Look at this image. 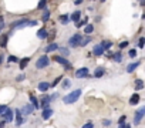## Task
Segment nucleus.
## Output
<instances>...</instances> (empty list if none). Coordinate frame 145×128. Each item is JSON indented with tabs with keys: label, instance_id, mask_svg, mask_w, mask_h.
<instances>
[{
	"label": "nucleus",
	"instance_id": "obj_39",
	"mask_svg": "<svg viewBox=\"0 0 145 128\" xmlns=\"http://www.w3.org/2000/svg\"><path fill=\"white\" fill-rule=\"evenodd\" d=\"M83 128H94V124H93V122H91V121H90V122L84 124V125H83Z\"/></svg>",
	"mask_w": 145,
	"mask_h": 128
},
{
	"label": "nucleus",
	"instance_id": "obj_9",
	"mask_svg": "<svg viewBox=\"0 0 145 128\" xmlns=\"http://www.w3.org/2000/svg\"><path fill=\"white\" fill-rule=\"evenodd\" d=\"M53 112H54V110H53V108L46 107V108H43V111H41V118H43V120H48L53 115Z\"/></svg>",
	"mask_w": 145,
	"mask_h": 128
},
{
	"label": "nucleus",
	"instance_id": "obj_25",
	"mask_svg": "<svg viewBox=\"0 0 145 128\" xmlns=\"http://www.w3.org/2000/svg\"><path fill=\"white\" fill-rule=\"evenodd\" d=\"M60 22H61L63 24H68V23H70V16H68V14L60 16Z\"/></svg>",
	"mask_w": 145,
	"mask_h": 128
},
{
	"label": "nucleus",
	"instance_id": "obj_47",
	"mask_svg": "<svg viewBox=\"0 0 145 128\" xmlns=\"http://www.w3.org/2000/svg\"><path fill=\"white\" fill-rule=\"evenodd\" d=\"M4 124H6L4 121H2V122H0V128H3V127H4Z\"/></svg>",
	"mask_w": 145,
	"mask_h": 128
},
{
	"label": "nucleus",
	"instance_id": "obj_12",
	"mask_svg": "<svg viewBox=\"0 0 145 128\" xmlns=\"http://www.w3.org/2000/svg\"><path fill=\"white\" fill-rule=\"evenodd\" d=\"M80 17H81V12H78V10H76V12H74L73 14L70 16V20H71V22H74V23L77 24V23H78L80 20H81Z\"/></svg>",
	"mask_w": 145,
	"mask_h": 128
},
{
	"label": "nucleus",
	"instance_id": "obj_26",
	"mask_svg": "<svg viewBox=\"0 0 145 128\" xmlns=\"http://www.w3.org/2000/svg\"><path fill=\"white\" fill-rule=\"evenodd\" d=\"M112 58H114V60L117 61V63H121L122 61V53H115V54H112Z\"/></svg>",
	"mask_w": 145,
	"mask_h": 128
},
{
	"label": "nucleus",
	"instance_id": "obj_20",
	"mask_svg": "<svg viewBox=\"0 0 145 128\" xmlns=\"http://www.w3.org/2000/svg\"><path fill=\"white\" fill-rule=\"evenodd\" d=\"M104 73H105V70H104V68L98 67V68H95V71H94V77H97V78H101L102 75H104Z\"/></svg>",
	"mask_w": 145,
	"mask_h": 128
},
{
	"label": "nucleus",
	"instance_id": "obj_3",
	"mask_svg": "<svg viewBox=\"0 0 145 128\" xmlns=\"http://www.w3.org/2000/svg\"><path fill=\"white\" fill-rule=\"evenodd\" d=\"M50 64V58H48L47 54H44V56H41L38 60L36 61V67L38 68V70H41V68H46L47 65Z\"/></svg>",
	"mask_w": 145,
	"mask_h": 128
},
{
	"label": "nucleus",
	"instance_id": "obj_10",
	"mask_svg": "<svg viewBox=\"0 0 145 128\" xmlns=\"http://www.w3.org/2000/svg\"><path fill=\"white\" fill-rule=\"evenodd\" d=\"M2 117L4 118V122H12V121H13V117H14V112H13V110L7 108V111L3 114Z\"/></svg>",
	"mask_w": 145,
	"mask_h": 128
},
{
	"label": "nucleus",
	"instance_id": "obj_7",
	"mask_svg": "<svg viewBox=\"0 0 145 128\" xmlns=\"http://www.w3.org/2000/svg\"><path fill=\"white\" fill-rule=\"evenodd\" d=\"M144 115H145V107H141V108H139V110H137V112H135V118H134V124H139Z\"/></svg>",
	"mask_w": 145,
	"mask_h": 128
},
{
	"label": "nucleus",
	"instance_id": "obj_41",
	"mask_svg": "<svg viewBox=\"0 0 145 128\" xmlns=\"http://www.w3.org/2000/svg\"><path fill=\"white\" fill-rule=\"evenodd\" d=\"M128 46V41H122V43H119V48H125Z\"/></svg>",
	"mask_w": 145,
	"mask_h": 128
},
{
	"label": "nucleus",
	"instance_id": "obj_15",
	"mask_svg": "<svg viewBox=\"0 0 145 128\" xmlns=\"http://www.w3.org/2000/svg\"><path fill=\"white\" fill-rule=\"evenodd\" d=\"M33 111H34V107L31 105V104H27V105H24V107H23V110H22L20 112L24 114V115H27V114H31Z\"/></svg>",
	"mask_w": 145,
	"mask_h": 128
},
{
	"label": "nucleus",
	"instance_id": "obj_14",
	"mask_svg": "<svg viewBox=\"0 0 145 128\" xmlns=\"http://www.w3.org/2000/svg\"><path fill=\"white\" fill-rule=\"evenodd\" d=\"M139 64H141L139 61H135V63H131V64H128V65H127V73H129V74H131V73H134V71L137 70V67H138Z\"/></svg>",
	"mask_w": 145,
	"mask_h": 128
},
{
	"label": "nucleus",
	"instance_id": "obj_5",
	"mask_svg": "<svg viewBox=\"0 0 145 128\" xmlns=\"http://www.w3.org/2000/svg\"><path fill=\"white\" fill-rule=\"evenodd\" d=\"M54 61H57V63L63 64V67H64L66 70H70V68H71V63H70V61H67L66 58L61 57V56H54Z\"/></svg>",
	"mask_w": 145,
	"mask_h": 128
},
{
	"label": "nucleus",
	"instance_id": "obj_17",
	"mask_svg": "<svg viewBox=\"0 0 145 128\" xmlns=\"http://www.w3.org/2000/svg\"><path fill=\"white\" fill-rule=\"evenodd\" d=\"M93 54H95V56H102V54H104V50H102V47L100 46V44H95L94 46Z\"/></svg>",
	"mask_w": 145,
	"mask_h": 128
},
{
	"label": "nucleus",
	"instance_id": "obj_23",
	"mask_svg": "<svg viewBox=\"0 0 145 128\" xmlns=\"http://www.w3.org/2000/svg\"><path fill=\"white\" fill-rule=\"evenodd\" d=\"M30 104L34 107V110L38 108V101H37V97H34V95H31L30 94Z\"/></svg>",
	"mask_w": 145,
	"mask_h": 128
},
{
	"label": "nucleus",
	"instance_id": "obj_18",
	"mask_svg": "<svg viewBox=\"0 0 145 128\" xmlns=\"http://www.w3.org/2000/svg\"><path fill=\"white\" fill-rule=\"evenodd\" d=\"M48 104H50V95H43V98H41V101H40L41 108H46V107H48Z\"/></svg>",
	"mask_w": 145,
	"mask_h": 128
},
{
	"label": "nucleus",
	"instance_id": "obj_19",
	"mask_svg": "<svg viewBox=\"0 0 145 128\" xmlns=\"http://www.w3.org/2000/svg\"><path fill=\"white\" fill-rule=\"evenodd\" d=\"M100 46L102 47V50H108V48H111V46H112V41H109V40H104V41H101Z\"/></svg>",
	"mask_w": 145,
	"mask_h": 128
},
{
	"label": "nucleus",
	"instance_id": "obj_13",
	"mask_svg": "<svg viewBox=\"0 0 145 128\" xmlns=\"http://www.w3.org/2000/svg\"><path fill=\"white\" fill-rule=\"evenodd\" d=\"M37 37H38L40 40H46V39L48 37V32H47L46 29H40V30L37 32Z\"/></svg>",
	"mask_w": 145,
	"mask_h": 128
},
{
	"label": "nucleus",
	"instance_id": "obj_37",
	"mask_svg": "<svg viewBox=\"0 0 145 128\" xmlns=\"http://www.w3.org/2000/svg\"><path fill=\"white\" fill-rule=\"evenodd\" d=\"M144 43H145V39H144V37H141L139 41H138V47H139V48H144Z\"/></svg>",
	"mask_w": 145,
	"mask_h": 128
},
{
	"label": "nucleus",
	"instance_id": "obj_32",
	"mask_svg": "<svg viewBox=\"0 0 145 128\" xmlns=\"http://www.w3.org/2000/svg\"><path fill=\"white\" fill-rule=\"evenodd\" d=\"M48 19H50V12H48L47 9H44V14L41 17V20H43V22H47Z\"/></svg>",
	"mask_w": 145,
	"mask_h": 128
},
{
	"label": "nucleus",
	"instance_id": "obj_8",
	"mask_svg": "<svg viewBox=\"0 0 145 128\" xmlns=\"http://www.w3.org/2000/svg\"><path fill=\"white\" fill-rule=\"evenodd\" d=\"M13 112L16 114V125H17V127L23 125V124H24V118H23V114L20 112V110H19V108H16Z\"/></svg>",
	"mask_w": 145,
	"mask_h": 128
},
{
	"label": "nucleus",
	"instance_id": "obj_34",
	"mask_svg": "<svg viewBox=\"0 0 145 128\" xmlns=\"http://www.w3.org/2000/svg\"><path fill=\"white\" fill-rule=\"evenodd\" d=\"M58 48H60V51H61V54H63L64 57H67V56L70 54V50H68V48H64V47H58Z\"/></svg>",
	"mask_w": 145,
	"mask_h": 128
},
{
	"label": "nucleus",
	"instance_id": "obj_33",
	"mask_svg": "<svg viewBox=\"0 0 145 128\" xmlns=\"http://www.w3.org/2000/svg\"><path fill=\"white\" fill-rule=\"evenodd\" d=\"M61 80H63V75H58V77L56 78V80H54V81H53L51 84H50V87H56V85H57V84H58V83L61 81Z\"/></svg>",
	"mask_w": 145,
	"mask_h": 128
},
{
	"label": "nucleus",
	"instance_id": "obj_51",
	"mask_svg": "<svg viewBox=\"0 0 145 128\" xmlns=\"http://www.w3.org/2000/svg\"><path fill=\"white\" fill-rule=\"evenodd\" d=\"M0 61H2V57H0Z\"/></svg>",
	"mask_w": 145,
	"mask_h": 128
},
{
	"label": "nucleus",
	"instance_id": "obj_30",
	"mask_svg": "<svg viewBox=\"0 0 145 128\" xmlns=\"http://www.w3.org/2000/svg\"><path fill=\"white\" fill-rule=\"evenodd\" d=\"M91 41V37H84V39H81V43H80V46L81 47H86L88 43Z\"/></svg>",
	"mask_w": 145,
	"mask_h": 128
},
{
	"label": "nucleus",
	"instance_id": "obj_40",
	"mask_svg": "<svg viewBox=\"0 0 145 128\" xmlns=\"http://www.w3.org/2000/svg\"><path fill=\"white\" fill-rule=\"evenodd\" d=\"M125 120H127V117H125V115L119 117V120H118V124H119V125H121V124H124V122H125Z\"/></svg>",
	"mask_w": 145,
	"mask_h": 128
},
{
	"label": "nucleus",
	"instance_id": "obj_49",
	"mask_svg": "<svg viewBox=\"0 0 145 128\" xmlns=\"http://www.w3.org/2000/svg\"><path fill=\"white\" fill-rule=\"evenodd\" d=\"M125 128H131V125H125Z\"/></svg>",
	"mask_w": 145,
	"mask_h": 128
},
{
	"label": "nucleus",
	"instance_id": "obj_35",
	"mask_svg": "<svg viewBox=\"0 0 145 128\" xmlns=\"http://www.w3.org/2000/svg\"><path fill=\"white\" fill-rule=\"evenodd\" d=\"M7 108H9L7 105H0V117H2L6 111H7Z\"/></svg>",
	"mask_w": 145,
	"mask_h": 128
},
{
	"label": "nucleus",
	"instance_id": "obj_21",
	"mask_svg": "<svg viewBox=\"0 0 145 128\" xmlns=\"http://www.w3.org/2000/svg\"><path fill=\"white\" fill-rule=\"evenodd\" d=\"M29 61H30V57H24V58H22V60H20L19 61V65H20V68H22V70H23V68H26V65L27 64H29Z\"/></svg>",
	"mask_w": 145,
	"mask_h": 128
},
{
	"label": "nucleus",
	"instance_id": "obj_36",
	"mask_svg": "<svg viewBox=\"0 0 145 128\" xmlns=\"http://www.w3.org/2000/svg\"><path fill=\"white\" fill-rule=\"evenodd\" d=\"M7 61H9V63H17V61H19V58L14 57V56H9Z\"/></svg>",
	"mask_w": 145,
	"mask_h": 128
},
{
	"label": "nucleus",
	"instance_id": "obj_31",
	"mask_svg": "<svg viewBox=\"0 0 145 128\" xmlns=\"http://www.w3.org/2000/svg\"><path fill=\"white\" fill-rule=\"evenodd\" d=\"M46 4H47V0H40V2H38V6H37V9H40V10H44V9H47V7H46Z\"/></svg>",
	"mask_w": 145,
	"mask_h": 128
},
{
	"label": "nucleus",
	"instance_id": "obj_1",
	"mask_svg": "<svg viewBox=\"0 0 145 128\" xmlns=\"http://www.w3.org/2000/svg\"><path fill=\"white\" fill-rule=\"evenodd\" d=\"M37 22L36 20H30V19H27V17H24V19H20V20H17V22H14L12 24V27L13 29H23V27H26V26H36Z\"/></svg>",
	"mask_w": 145,
	"mask_h": 128
},
{
	"label": "nucleus",
	"instance_id": "obj_46",
	"mask_svg": "<svg viewBox=\"0 0 145 128\" xmlns=\"http://www.w3.org/2000/svg\"><path fill=\"white\" fill-rule=\"evenodd\" d=\"M74 3H76V4H81V3H83V0H76Z\"/></svg>",
	"mask_w": 145,
	"mask_h": 128
},
{
	"label": "nucleus",
	"instance_id": "obj_27",
	"mask_svg": "<svg viewBox=\"0 0 145 128\" xmlns=\"http://www.w3.org/2000/svg\"><path fill=\"white\" fill-rule=\"evenodd\" d=\"M84 32H86L87 34H91L94 32V26L93 24H86V27H84Z\"/></svg>",
	"mask_w": 145,
	"mask_h": 128
},
{
	"label": "nucleus",
	"instance_id": "obj_42",
	"mask_svg": "<svg viewBox=\"0 0 145 128\" xmlns=\"http://www.w3.org/2000/svg\"><path fill=\"white\" fill-rule=\"evenodd\" d=\"M24 78H26V77H24V74H20V75H17V77H16V80L17 81H23Z\"/></svg>",
	"mask_w": 145,
	"mask_h": 128
},
{
	"label": "nucleus",
	"instance_id": "obj_2",
	"mask_svg": "<svg viewBox=\"0 0 145 128\" xmlns=\"http://www.w3.org/2000/svg\"><path fill=\"white\" fill-rule=\"evenodd\" d=\"M81 97V90H74V91H71L70 94H67L64 98H63V101H64V104H74V103L77 101Z\"/></svg>",
	"mask_w": 145,
	"mask_h": 128
},
{
	"label": "nucleus",
	"instance_id": "obj_48",
	"mask_svg": "<svg viewBox=\"0 0 145 128\" xmlns=\"http://www.w3.org/2000/svg\"><path fill=\"white\" fill-rule=\"evenodd\" d=\"M118 128H125V124H121V125H119Z\"/></svg>",
	"mask_w": 145,
	"mask_h": 128
},
{
	"label": "nucleus",
	"instance_id": "obj_24",
	"mask_svg": "<svg viewBox=\"0 0 145 128\" xmlns=\"http://www.w3.org/2000/svg\"><path fill=\"white\" fill-rule=\"evenodd\" d=\"M138 103H139V95L134 94L132 97H131V100H129V104L131 105H135V104H138Z\"/></svg>",
	"mask_w": 145,
	"mask_h": 128
},
{
	"label": "nucleus",
	"instance_id": "obj_4",
	"mask_svg": "<svg viewBox=\"0 0 145 128\" xmlns=\"http://www.w3.org/2000/svg\"><path fill=\"white\" fill-rule=\"evenodd\" d=\"M81 39H83V36H81L80 33H76V34H73V36L70 37V40H68V44H70V47H77V46H80V43H81Z\"/></svg>",
	"mask_w": 145,
	"mask_h": 128
},
{
	"label": "nucleus",
	"instance_id": "obj_44",
	"mask_svg": "<svg viewBox=\"0 0 145 128\" xmlns=\"http://www.w3.org/2000/svg\"><path fill=\"white\" fill-rule=\"evenodd\" d=\"M104 125H105V127L111 125V121H109V120H104Z\"/></svg>",
	"mask_w": 145,
	"mask_h": 128
},
{
	"label": "nucleus",
	"instance_id": "obj_50",
	"mask_svg": "<svg viewBox=\"0 0 145 128\" xmlns=\"http://www.w3.org/2000/svg\"><path fill=\"white\" fill-rule=\"evenodd\" d=\"M101 2H105V0H101Z\"/></svg>",
	"mask_w": 145,
	"mask_h": 128
},
{
	"label": "nucleus",
	"instance_id": "obj_43",
	"mask_svg": "<svg viewBox=\"0 0 145 128\" xmlns=\"http://www.w3.org/2000/svg\"><path fill=\"white\" fill-rule=\"evenodd\" d=\"M57 97H58V94H57V93H54L53 95H50V101H53V100H56Z\"/></svg>",
	"mask_w": 145,
	"mask_h": 128
},
{
	"label": "nucleus",
	"instance_id": "obj_29",
	"mask_svg": "<svg viewBox=\"0 0 145 128\" xmlns=\"http://www.w3.org/2000/svg\"><path fill=\"white\" fill-rule=\"evenodd\" d=\"M61 81H63V83H61V87H63V88H64V90H66V88H70V85H71V81H70L68 78H66V80H61Z\"/></svg>",
	"mask_w": 145,
	"mask_h": 128
},
{
	"label": "nucleus",
	"instance_id": "obj_6",
	"mask_svg": "<svg viewBox=\"0 0 145 128\" xmlns=\"http://www.w3.org/2000/svg\"><path fill=\"white\" fill-rule=\"evenodd\" d=\"M76 77L77 78H86V77H90V71H88L87 67H81L76 71Z\"/></svg>",
	"mask_w": 145,
	"mask_h": 128
},
{
	"label": "nucleus",
	"instance_id": "obj_28",
	"mask_svg": "<svg viewBox=\"0 0 145 128\" xmlns=\"http://www.w3.org/2000/svg\"><path fill=\"white\" fill-rule=\"evenodd\" d=\"M135 88H137V90H142V88H144V81L141 80V78L135 80Z\"/></svg>",
	"mask_w": 145,
	"mask_h": 128
},
{
	"label": "nucleus",
	"instance_id": "obj_38",
	"mask_svg": "<svg viewBox=\"0 0 145 128\" xmlns=\"http://www.w3.org/2000/svg\"><path fill=\"white\" fill-rule=\"evenodd\" d=\"M128 54H129V57H132V58H134L138 53H137V50H135V48H132V50H129V53H128Z\"/></svg>",
	"mask_w": 145,
	"mask_h": 128
},
{
	"label": "nucleus",
	"instance_id": "obj_22",
	"mask_svg": "<svg viewBox=\"0 0 145 128\" xmlns=\"http://www.w3.org/2000/svg\"><path fill=\"white\" fill-rule=\"evenodd\" d=\"M7 39H9L7 34H3L2 39H0V46H2L3 48H6V46H7Z\"/></svg>",
	"mask_w": 145,
	"mask_h": 128
},
{
	"label": "nucleus",
	"instance_id": "obj_16",
	"mask_svg": "<svg viewBox=\"0 0 145 128\" xmlns=\"http://www.w3.org/2000/svg\"><path fill=\"white\" fill-rule=\"evenodd\" d=\"M56 50H58V44L57 43H50L47 47H46V53H53V51H56Z\"/></svg>",
	"mask_w": 145,
	"mask_h": 128
},
{
	"label": "nucleus",
	"instance_id": "obj_45",
	"mask_svg": "<svg viewBox=\"0 0 145 128\" xmlns=\"http://www.w3.org/2000/svg\"><path fill=\"white\" fill-rule=\"evenodd\" d=\"M3 24H4V20H3V17H2V16H0V29L3 27Z\"/></svg>",
	"mask_w": 145,
	"mask_h": 128
},
{
	"label": "nucleus",
	"instance_id": "obj_11",
	"mask_svg": "<svg viewBox=\"0 0 145 128\" xmlns=\"http://www.w3.org/2000/svg\"><path fill=\"white\" fill-rule=\"evenodd\" d=\"M38 91H41V93H46L48 88H50V83H47V81H41V83H38Z\"/></svg>",
	"mask_w": 145,
	"mask_h": 128
}]
</instances>
